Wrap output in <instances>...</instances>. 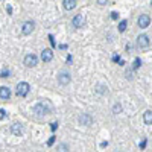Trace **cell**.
<instances>
[{"mask_svg": "<svg viewBox=\"0 0 152 152\" xmlns=\"http://www.w3.org/2000/svg\"><path fill=\"white\" fill-rule=\"evenodd\" d=\"M50 111H52V107H50L49 104H44V102H40V104H37L34 107V114H37L38 117L46 116V114H49Z\"/></svg>", "mask_w": 152, "mask_h": 152, "instance_id": "6da1fadb", "label": "cell"}, {"mask_svg": "<svg viewBox=\"0 0 152 152\" xmlns=\"http://www.w3.org/2000/svg\"><path fill=\"white\" fill-rule=\"evenodd\" d=\"M29 90H31V87H29L28 82H20V84L17 85V96L24 97V96L29 93Z\"/></svg>", "mask_w": 152, "mask_h": 152, "instance_id": "7a4b0ae2", "label": "cell"}, {"mask_svg": "<svg viewBox=\"0 0 152 152\" xmlns=\"http://www.w3.org/2000/svg\"><path fill=\"white\" fill-rule=\"evenodd\" d=\"M37 61H38V58L34 55V53H29V55H26L24 56V66L26 67H29V69H32V67H35L37 66Z\"/></svg>", "mask_w": 152, "mask_h": 152, "instance_id": "3957f363", "label": "cell"}, {"mask_svg": "<svg viewBox=\"0 0 152 152\" xmlns=\"http://www.w3.org/2000/svg\"><path fill=\"white\" fill-rule=\"evenodd\" d=\"M34 28H35L34 21H24L21 24V34L23 35H31L34 32Z\"/></svg>", "mask_w": 152, "mask_h": 152, "instance_id": "277c9868", "label": "cell"}, {"mask_svg": "<svg viewBox=\"0 0 152 152\" xmlns=\"http://www.w3.org/2000/svg\"><path fill=\"white\" fill-rule=\"evenodd\" d=\"M149 37L148 35H145V34H142V35H138V38H137V44H138V47L140 49H146L148 46H149Z\"/></svg>", "mask_w": 152, "mask_h": 152, "instance_id": "5b68a950", "label": "cell"}, {"mask_svg": "<svg viewBox=\"0 0 152 152\" xmlns=\"http://www.w3.org/2000/svg\"><path fill=\"white\" fill-rule=\"evenodd\" d=\"M78 122L84 126H90V125H93V117L90 116V114H81V116L78 117Z\"/></svg>", "mask_w": 152, "mask_h": 152, "instance_id": "8992f818", "label": "cell"}, {"mask_svg": "<svg viewBox=\"0 0 152 152\" xmlns=\"http://www.w3.org/2000/svg\"><path fill=\"white\" fill-rule=\"evenodd\" d=\"M151 24V17L148 15V14H143V15H140L138 17V28H148Z\"/></svg>", "mask_w": 152, "mask_h": 152, "instance_id": "52a82bcc", "label": "cell"}, {"mask_svg": "<svg viewBox=\"0 0 152 152\" xmlns=\"http://www.w3.org/2000/svg\"><path fill=\"white\" fill-rule=\"evenodd\" d=\"M41 59L44 62H50V61L53 59V52L50 49H44L43 52H41Z\"/></svg>", "mask_w": 152, "mask_h": 152, "instance_id": "ba28073f", "label": "cell"}, {"mask_svg": "<svg viewBox=\"0 0 152 152\" xmlns=\"http://www.w3.org/2000/svg\"><path fill=\"white\" fill-rule=\"evenodd\" d=\"M84 23H85V20H84V17H82L81 14H79V15H75L73 20H72V24H73L75 28H78V29L84 26Z\"/></svg>", "mask_w": 152, "mask_h": 152, "instance_id": "9c48e42d", "label": "cell"}, {"mask_svg": "<svg viewBox=\"0 0 152 152\" xmlns=\"http://www.w3.org/2000/svg\"><path fill=\"white\" fill-rule=\"evenodd\" d=\"M11 134H14V135H21V134H23V126H21L20 123L11 125Z\"/></svg>", "mask_w": 152, "mask_h": 152, "instance_id": "30bf717a", "label": "cell"}, {"mask_svg": "<svg viewBox=\"0 0 152 152\" xmlns=\"http://www.w3.org/2000/svg\"><path fill=\"white\" fill-rule=\"evenodd\" d=\"M58 82H59L61 85L70 84V75H69V73H61V75L58 76Z\"/></svg>", "mask_w": 152, "mask_h": 152, "instance_id": "8fae6325", "label": "cell"}, {"mask_svg": "<svg viewBox=\"0 0 152 152\" xmlns=\"http://www.w3.org/2000/svg\"><path fill=\"white\" fill-rule=\"evenodd\" d=\"M11 97V90L8 87H0V99L3 100H8Z\"/></svg>", "mask_w": 152, "mask_h": 152, "instance_id": "7c38bea8", "label": "cell"}, {"mask_svg": "<svg viewBox=\"0 0 152 152\" xmlns=\"http://www.w3.org/2000/svg\"><path fill=\"white\" fill-rule=\"evenodd\" d=\"M62 6L67 11H72V9L76 8V0H62Z\"/></svg>", "mask_w": 152, "mask_h": 152, "instance_id": "4fadbf2b", "label": "cell"}, {"mask_svg": "<svg viewBox=\"0 0 152 152\" xmlns=\"http://www.w3.org/2000/svg\"><path fill=\"white\" fill-rule=\"evenodd\" d=\"M143 122H145L146 125H152V111H151V110H148V111L143 114Z\"/></svg>", "mask_w": 152, "mask_h": 152, "instance_id": "5bb4252c", "label": "cell"}, {"mask_svg": "<svg viewBox=\"0 0 152 152\" xmlns=\"http://www.w3.org/2000/svg\"><path fill=\"white\" fill-rule=\"evenodd\" d=\"M122 113V105L117 102V104H114L113 105V114H120Z\"/></svg>", "mask_w": 152, "mask_h": 152, "instance_id": "9a60e30c", "label": "cell"}, {"mask_svg": "<svg viewBox=\"0 0 152 152\" xmlns=\"http://www.w3.org/2000/svg\"><path fill=\"white\" fill-rule=\"evenodd\" d=\"M56 152H69V148H67V145H66V143H61V145L58 146Z\"/></svg>", "mask_w": 152, "mask_h": 152, "instance_id": "2e32d148", "label": "cell"}, {"mask_svg": "<svg viewBox=\"0 0 152 152\" xmlns=\"http://www.w3.org/2000/svg\"><path fill=\"white\" fill-rule=\"evenodd\" d=\"M126 24H128V23H126V20H122V21H120V24H119V32H125V31H126Z\"/></svg>", "mask_w": 152, "mask_h": 152, "instance_id": "e0dca14e", "label": "cell"}, {"mask_svg": "<svg viewBox=\"0 0 152 152\" xmlns=\"http://www.w3.org/2000/svg\"><path fill=\"white\" fill-rule=\"evenodd\" d=\"M96 91H97V93H105V91H108V90H107V87H105V85H97Z\"/></svg>", "mask_w": 152, "mask_h": 152, "instance_id": "ac0fdd59", "label": "cell"}, {"mask_svg": "<svg viewBox=\"0 0 152 152\" xmlns=\"http://www.w3.org/2000/svg\"><path fill=\"white\" fill-rule=\"evenodd\" d=\"M8 75H9V70H3L2 75H0V78H8Z\"/></svg>", "mask_w": 152, "mask_h": 152, "instance_id": "d6986e66", "label": "cell"}, {"mask_svg": "<svg viewBox=\"0 0 152 152\" xmlns=\"http://www.w3.org/2000/svg\"><path fill=\"white\" fill-rule=\"evenodd\" d=\"M111 18H113V20H117V18H119V14H117V12H113V14H111Z\"/></svg>", "mask_w": 152, "mask_h": 152, "instance_id": "ffe728a7", "label": "cell"}, {"mask_svg": "<svg viewBox=\"0 0 152 152\" xmlns=\"http://www.w3.org/2000/svg\"><path fill=\"white\" fill-rule=\"evenodd\" d=\"M138 66H140V59L137 58V59H135V64H134V69H137Z\"/></svg>", "mask_w": 152, "mask_h": 152, "instance_id": "44dd1931", "label": "cell"}, {"mask_svg": "<svg viewBox=\"0 0 152 152\" xmlns=\"http://www.w3.org/2000/svg\"><path fill=\"white\" fill-rule=\"evenodd\" d=\"M107 2H108V0H97V3H99V5H105Z\"/></svg>", "mask_w": 152, "mask_h": 152, "instance_id": "7402d4cb", "label": "cell"}, {"mask_svg": "<svg viewBox=\"0 0 152 152\" xmlns=\"http://www.w3.org/2000/svg\"><path fill=\"white\" fill-rule=\"evenodd\" d=\"M145 146H146V140H143V142L140 143V148H142V149H145Z\"/></svg>", "mask_w": 152, "mask_h": 152, "instance_id": "603a6c76", "label": "cell"}, {"mask_svg": "<svg viewBox=\"0 0 152 152\" xmlns=\"http://www.w3.org/2000/svg\"><path fill=\"white\" fill-rule=\"evenodd\" d=\"M53 140H55V137H50V140H49V143H47V145L50 146V145H52V143H53Z\"/></svg>", "mask_w": 152, "mask_h": 152, "instance_id": "cb8c5ba5", "label": "cell"}, {"mask_svg": "<svg viewBox=\"0 0 152 152\" xmlns=\"http://www.w3.org/2000/svg\"><path fill=\"white\" fill-rule=\"evenodd\" d=\"M6 11H8V14H12V8H11V6H8Z\"/></svg>", "mask_w": 152, "mask_h": 152, "instance_id": "d4e9b609", "label": "cell"}]
</instances>
